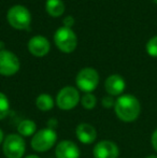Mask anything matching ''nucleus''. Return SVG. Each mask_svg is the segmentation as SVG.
<instances>
[{
	"label": "nucleus",
	"instance_id": "nucleus-18",
	"mask_svg": "<svg viewBox=\"0 0 157 158\" xmlns=\"http://www.w3.org/2000/svg\"><path fill=\"white\" fill-rule=\"evenodd\" d=\"M82 106L86 110H92L96 106L97 104V98L90 93V94H85L81 98Z\"/></svg>",
	"mask_w": 157,
	"mask_h": 158
},
{
	"label": "nucleus",
	"instance_id": "nucleus-2",
	"mask_svg": "<svg viewBox=\"0 0 157 158\" xmlns=\"http://www.w3.org/2000/svg\"><path fill=\"white\" fill-rule=\"evenodd\" d=\"M57 140V133L55 129L44 128L37 131L30 142V145L36 152L44 153L50 151L55 145Z\"/></svg>",
	"mask_w": 157,
	"mask_h": 158
},
{
	"label": "nucleus",
	"instance_id": "nucleus-21",
	"mask_svg": "<svg viewBox=\"0 0 157 158\" xmlns=\"http://www.w3.org/2000/svg\"><path fill=\"white\" fill-rule=\"evenodd\" d=\"M64 24H65V27L71 28L74 24V19L72 16H70V15H68V16H66L64 19Z\"/></svg>",
	"mask_w": 157,
	"mask_h": 158
},
{
	"label": "nucleus",
	"instance_id": "nucleus-12",
	"mask_svg": "<svg viewBox=\"0 0 157 158\" xmlns=\"http://www.w3.org/2000/svg\"><path fill=\"white\" fill-rule=\"evenodd\" d=\"M76 135L83 144H92L96 141L97 131L94 126L87 123H81L76 128Z\"/></svg>",
	"mask_w": 157,
	"mask_h": 158
},
{
	"label": "nucleus",
	"instance_id": "nucleus-8",
	"mask_svg": "<svg viewBox=\"0 0 157 158\" xmlns=\"http://www.w3.org/2000/svg\"><path fill=\"white\" fill-rule=\"evenodd\" d=\"M19 60L15 54L6 50L0 51V74L3 77H12L19 72Z\"/></svg>",
	"mask_w": 157,
	"mask_h": 158
},
{
	"label": "nucleus",
	"instance_id": "nucleus-14",
	"mask_svg": "<svg viewBox=\"0 0 157 158\" xmlns=\"http://www.w3.org/2000/svg\"><path fill=\"white\" fill-rule=\"evenodd\" d=\"M46 12L53 17H59L65 12V3L61 0H48L45 3Z\"/></svg>",
	"mask_w": 157,
	"mask_h": 158
},
{
	"label": "nucleus",
	"instance_id": "nucleus-3",
	"mask_svg": "<svg viewBox=\"0 0 157 158\" xmlns=\"http://www.w3.org/2000/svg\"><path fill=\"white\" fill-rule=\"evenodd\" d=\"M6 19L13 28L19 30L28 29L31 23V15L27 8L16 4L10 8L6 13Z\"/></svg>",
	"mask_w": 157,
	"mask_h": 158
},
{
	"label": "nucleus",
	"instance_id": "nucleus-6",
	"mask_svg": "<svg viewBox=\"0 0 157 158\" xmlns=\"http://www.w3.org/2000/svg\"><path fill=\"white\" fill-rule=\"evenodd\" d=\"M78 88L85 94H90L97 88L99 84V74L93 68H84L78 73L76 77Z\"/></svg>",
	"mask_w": 157,
	"mask_h": 158
},
{
	"label": "nucleus",
	"instance_id": "nucleus-9",
	"mask_svg": "<svg viewBox=\"0 0 157 158\" xmlns=\"http://www.w3.org/2000/svg\"><path fill=\"white\" fill-rule=\"evenodd\" d=\"M93 155L95 158H118L119 150L114 142L110 140H102L95 145Z\"/></svg>",
	"mask_w": 157,
	"mask_h": 158
},
{
	"label": "nucleus",
	"instance_id": "nucleus-7",
	"mask_svg": "<svg viewBox=\"0 0 157 158\" xmlns=\"http://www.w3.org/2000/svg\"><path fill=\"white\" fill-rule=\"evenodd\" d=\"M79 90L72 86H66L58 92L56 97V106L60 110L69 111L78 106L80 101Z\"/></svg>",
	"mask_w": 157,
	"mask_h": 158
},
{
	"label": "nucleus",
	"instance_id": "nucleus-19",
	"mask_svg": "<svg viewBox=\"0 0 157 158\" xmlns=\"http://www.w3.org/2000/svg\"><path fill=\"white\" fill-rule=\"evenodd\" d=\"M147 52L150 56L157 57V35L149 40L147 43Z\"/></svg>",
	"mask_w": 157,
	"mask_h": 158
},
{
	"label": "nucleus",
	"instance_id": "nucleus-5",
	"mask_svg": "<svg viewBox=\"0 0 157 158\" xmlns=\"http://www.w3.org/2000/svg\"><path fill=\"white\" fill-rule=\"evenodd\" d=\"M56 46L63 53H72L78 45V38L71 28L60 27L56 30L54 35Z\"/></svg>",
	"mask_w": 157,
	"mask_h": 158
},
{
	"label": "nucleus",
	"instance_id": "nucleus-24",
	"mask_svg": "<svg viewBox=\"0 0 157 158\" xmlns=\"http://www.w3.org/2000/svg\"><path fill=\"white\" fill-rule=\"evenodd\" d=\"M25 158H40L39 156H37V155H29V156L25 157Z\"/></svg>",
	"mask_w": 157,
	"mask_h": 158
},
{
	"label": "nucleus",
	"instance_id": "nucleus-13",
	"mask_svg": "<svg viewBox=\"0 0 157 158\" xmlns=\"http://www.w3.org/2000/svg\"><path fill=\"white\" fill-rule=\"evenodd\" d=\"M125 80L118 74H112L105 80V88L109 96H119L125 90Z\"/></svg>",
	"mask_w": 157,
	"mask_h": 158
},
{
	"label": "nucleus",
	"instance_id": "nucleus-25",
	"mask_svg": "<svg viewBox=\"0 0 157 158\" xmlns=\"http://www.w3.org/2000/svg\"><path fill=\"white\" fill-rule=\"evenodd\" d=\"M145 158H157L156 155H150V156H147Z\"/></svg>",
	"mask_w": 157,
	"mask_h": 158
},
{
	"label": "nucleus",
	"instance_id": "nucleus-17",
	"mask_svg": "<svg viewBox=\"0 0 157 158\" xmlns=\"http://www.w3.org/2000/svg\"><path fill=\"white\" fill-rule=\"evenodd\" d=\"M9 112H10V101L3 93H0V121L6 118Z\"/></svg>",
	"mask_w": 157,
	"mask_h": 158
},
{
	"label": "nucleus",
	"instance_id": "nucleus-10",
	"mask_svg": "<svg viewBox=\"0 0 157 158\" xmlns=\"http://www.w3.org/2000/svg\"><path fill=\"white\" fill-rule=\"evenodd\" d=\"M56 158H79L80 148L74 142L70 140H63L55 148Z\"/></svg>",
	"mask_w": 157,
	"mask_h": 158
},
{
	"label": "nucleus",
	"instance_id": "nucleus-20",
	"mask_svg": "<svg viewBox=\"0 0 157 158\" xmlns=\"http://www.w3.org/2000/svg\"><path fill=\"white\" fill-rule=\"evenodd\" d=\"M115 101L116 100H114L112 96H105V97H103L102 100H101V104H102L103 108L111 109V108H114Z\"/></svg>",
	"mask_w": 157,
	"mask_h": 158
},
{
	"label": "nucleus",
	"instance_id": "nucleus-22",
	"mask_svg": "<svg viewBox=\"0 0 157 158\" xmlns=\"http://www.w3.org/2000/svg\"><path fill=\"white\" fill-rule=\"evenodd\" d=\"M151 143H152V146H153V148L155 150V152L157 153V129L153 132V135H152Z\"/></svg>",
	"mask_w": 157,
	"mask_h": 158
},
{
	"label": "nucleus",
	"instance_id": "nucleus-26",
	"mask_svg": "<svg viewBox=\"0 0 157 158\" xmlns=\"http://www.w3.org/2000/svg\"><path fill=\"white\" fill-rule=\"evenodd\" d=\"M154 2H155V3L157 4V0H154Z\"/></svg>",
	"mask_w": 157,
	"mask_h": 158
},
{
	"label": "nucleus",
	"instance_id": "nucleus-23",
	"mask_svg": "<svg viewBox=\"0 0 157 158\" xmlns=\"http://www.w3.org/2000/svg\"><path fill=\"white\" fill-rule=\"evenodd\" d=\"M4 141V135H3V131L0 129V144L2 143V142Z\"/></svg>",
	"mask_w": 157,
	"mask_h": 158
},
{
	"label": "nucleus",
	"instance_id": "nucleus-11",
	"mask_svg": "<svg viewBox=\"0 0 157 158\" xmlns=\"http://www.w3.org/2000/svg\"><path fill=\"white\" fill-rule=\"evenodd\" d=\"M50 42L46 38L42 35H36L31 38L28 42V50L34 56L43 57L50 52Z\"/></svg>",
	"mask_w": 157,
	"mask_h": 158
},
{
	"label": "nucleus",
	"instance_id": "nucleus-4",
	"mask_svg": "<svg viewBox=\"0 0 157 158\" xmlns=\"http://www.w3.org/2000/svg\"><path fill=\"white\" fill-rule=\"evenodd\" d=\"M2 151L6 158H22L26 152V143L23 137L16 133L6 135L3 141Z\"/></svg>",
	"mask_w": 157,
	"mask_h": 158
},
{
	"label": "nucleus",
	"instance_id": "nucleus-15",
	"mask_svg": "<svg viewBox=\"0 0 157 158\" xmlns=\"http://www.w3.org/2000/svg\"><path fill=\"white\" fill-rule=\"evenodd\" d=\"M17 131L22 137H30L37 132V125L31 119H24L17 126Z\"/></svg>",
	"mask_w": 157,
	"mask_h": 158
},
{
	"label": "nucleus",
	"instance_id": "nucleus-16",
	"mask_svg": "<svg viewBox=\"0 0 157 158\" xmlns=\"http://www.w3.org/2000/svg\"><path fill=\"white\" fill-rule=\"evenodd\" d=\"M36 106L40 111L43 112H48V111L52 110L54 108V100L48 94H41L37 97L36 100Z\"/></svg>",
	"mask_w": 157,
	"mask_h": 158
},
{
	"label": "nucleus",
	"instance_id": "nucleus-1",
	"mask_svg": "<svg viewBox=\"0 0 157 158\" xmlns=\"http://www.w3.org/2000/svg\"><path fill=\"white\" fill-rule=\"evenodd\" d=\"M116 116L125 123H131L139 117L141 104L132 95H122L116 99L114 106Z\"/></svg>",
	"mask_w": 157,
	"mask_h": 158
}]
</instances>
